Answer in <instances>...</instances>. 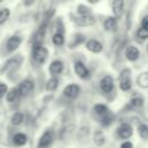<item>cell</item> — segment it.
I'll return each mask as SVG.
<instances>
[{"label": "cell", "instance_id": "26", "mask_svg": "<svg viewBox=\"0 0 148 148\" xmlns=\"http://www.w3.org/2000/svg\"><path fill=\"white\" fill-rule=\"evenodd\" d=\"M138 133L141 139H148V125L141 123L138 126Z\"/></svg>", "mask_w": 148, "mask_h": 148}, {"label": "cell", "instance_id": "35", "mask_svg": "<svg viewBox=\"0 0 148 148\" xmlns=\"http://www.w3.org/2000/svg\"><path fill=\"white\" fill-rule=\"evenodd\" d=\"M120 148H133V145H132V142H130V141H124L121 145H120Z\"/></svg>", "mask_w": 148, "mask_h": 148}, {"label": "cell", "instance_id": "30", "mask_svg": "<svg viewBox=\"0 0 148 148\" xmlns=\"http://www.w3.org/2000/svg\"><path fill=\"white\" fill-rule=\"evenodd\" d=\"M77 13L79 15L83 16V15H91V9L84 5H79L77 6Z\"/></svg>", "mask_w": 148, "mask_h": 148}, {"label": "cell", "instance_id": "1", "mask_svg": "<svg viewBox=\"0 0 148 148\" xmlns=\"http://www.w3.org/2000/svg\"><path fill=\"white\" fill-rule=\"evenodd\" d=\"M32 57H34L36 62L43 64L49 57V51L43 45H34V47H32Z\"/></svg>", "mask_w": 148, "mask_h": 148}, {"label": "cell", "instance_id": "19", "mask_svg": "<svg viewBox=\"0 0 148 148\" xmlns=\"http://www.w3.org/2000/svg\"><path fill=\"white\" fill-rule=\"evenodd\" d=\"M136 83L141 88H148V72L139 74V76L136 77Z\"/></svg>", "mask_w": 148, "mask_h": 148}, {"label": "cell", "instance_id": "6", "mask_svg": "<svg viewBox=\"0 0 148 148\" xmlns=\"http://www.w3.org/2000/svg\"><path fill=\"white\" fill-rule=\"evenodd\" d=\"M64 95L67 97V98H69V99H73V98H76L77 96H79V94H80V87L77 86V84H74V83H72V84H68V86H66L65 88H64Z\"/></svg>", "mask_w": 148, "mask_h": 148}, {"label": "cell", "instance_id": "2", "mask_svg": "<svg viewBox=\"0 0 148 148\" xmlns=\"http://www.w3.org/2000/svg\"><path fill=\"white\" fill-rule=\"evenodd\" d=\"M119 87L123 91H128L132 87V80H131V72L130 69L121 71L119 75Z\"/></svg>", "mask_w": 148, "mask_h": 148}, {"label": "cell", "instance_id": "32", "mask_svg": "<svg viewBox=\"0 0 148 148\" xmlns=\"http://www.w3.org/2000/svg\"><path fill=\"white\" fill-rule=\"evenodd\" d=\"M136 37H139L142 40L148 39V28H141L140 27L136 31Z\"/></svg>", "mask_w": 148, "mask_h": 148}, {"label": "cell", "instance_id": "13", "mask_svg": "<svg viewBox=\"0 0 148 148\" xmlns=\"http://www.w3.org/2000/svg\"><path fill=\"white\" fill-rule=\"evenodd\" d=\"M112 13L114 17H120L124 13V1L123 0H114L112 2Z\"/></svg>", "mask_w": 148, "mask_h": 148}, {"label": "cell", "instance_id": "22", "mask_svg": "<svg viewBox=\"0 0 148 148\" xmlns=\"http://www.w3.org/2000/svg\"><path fill=\"white\" fill-rule=\"evenodd\" d=\"M18 95H20L18 89H17V88H12V89L8 90V92H7V95H6V99H7V102L13 103V102H15V101L17 99Z\"/></svg>", "mask_w": 148, "mask_h": 148}, {"label": "cell", "instance_id": "20", "mask_svg": "<svg viewBox=\"0 0 148 148\" xmlns=\"http://www.w3.org/2000/svg\"><path fill=\"white\" fill-rule=\"evenodd\" d=\"M13 143L15 146H24L27 143V135L24 133H16L13 138Z\"/></svg>", "mask_w": 148, "mask_h": 148}, {"label": "cell", "instance_id": "16", "mask_svg": "<svg viewBox=\"0 0 148 148\" xmlns=\"http://www.w3.org/2000/svg\"><path fill=\"white\" fill-rule=\"evenodd\" d=\"M103 25H104V29H105V30L112 31V30H114L116 27H117V18H116L114 16H109V17L105 18Z\"/></svg>", "mask_w": 148, "mask_h": 148}, {"label": "cell", "instance_id": "12", "mask_svg": "<svg viewBox=\"0 0 148 148\" xmlns=\"http://www.w3.org/2000/svg\"><path fill=\"white\" fill-rule=\"evenodd\" d=\"M86 47L87 50H89L90 52H94V53H98L102 51L103 49V45L101 42L96 40V39H89L87 43H86Z\"/></svg>", "mask_w": 148, "mask_h": 148}, {"label": "cell", "instance_id": "25", "mask_svg": "<svg viewBox=\"0 0 148 148\" xmlns=\"http://www.w3.org/2000/svg\"><path fill=\"white\" fill-rule=\"evenodd\" d=\"M23 120H24V116H23V113L22 112H15L13 116H12V118H10V121H12V124L13 125H21L22 123H23Z\"/></svg>", "mask_w": 148, "mask_h": 148}, {"label": "cell", "instance_id": "10", "mask_svg": "<svg viewBox=\"0 0 148 148\" xmlns=\"http://www.w3.org/2000/svg\"><path fill=\"white\" fill-rule=\"evenodd\" d=\"M74 71H75V74L81 77V79H87L89 77V71L88 68L86 67V65L82 62V61H76L75 65H74Z\"/></svg>", "mask_w": 148, "mask_h": 148}, {"label": "cell", "instance_id": "18", "mask_svg": "<svg viewBox=\"0 0 148 148\" xmlns=\"http://www.w3.org/2000/svg\"><path fill=\"white\" fill-rule=\"evenodd\" d=\"M105 140H106L105 139V135H104V133L101 130H97L94 133V142H95L96 146H98V147L103 146L105 143Z\"/></svg>", "mask_w": 148, "mask_h": 148}, {"label": "cell", "instance_id": "23", "mask_svg": "<svg viewBox=\"0 0 148 148\" xmlns=\"http://www.w3.org/2000/svg\"><path fill=\"white\" fill-rule=\"evenodd\" d=\"M58 86H59V80L57 77H51V79L47 80L45 88H46L47 91H54L58 88Z\"/></svg>", "mask_w": 148, "mask_h": 148}, {"label": "cell", "instance_id": "14", "mask_svg": "<svg viewBox=\"0 0 148 148\" xmlns=\"http://www.w3.org/2000/svg\"><path fill=\"white\" fill-rule=\"evenodd\" d=\"M125 54H126V58H127L130 61H135V60L139 58V56H140V51H139L138 47L130 45V46H127Z\"/></svg>", "mask_w": 148, "mask_h": 148}, {"label": "cell", "instance_id": "34", "mask_svg": "<svg viewBox=\"0 0 148 148\" xmlns=\"http://www.w3.org/2000/svg\"><path fill=\"white\" fill-rule=\"evenodd\" d=\"M141 28H148V15L142 17V20H141Z\"/></svg>", "mask_w": 148, "mask_h": 148}, {"label": "cell", "instance_id": "21", "mask_svg": "<svg viewBox=\"0 0 148 148\" xmlns=\"http://www.w3.org/2000/svg\"><path fill=\"white\" fill-rule=\"evenodd\" d=\"M52 43L56 45V46H62L64 43H65V37H64V34L58 31L56 34H53L52 36Z\"/></svg>", "mask_w": 148, "mask_h": 148}, {"label": "cell", "instance_id": "33", "mask_svg": "<svg viewBox=\"0 0 148 148\" xmlns=\"http://www.w3.org/2000/svg\"><path fill=\"white\" fill-rule=\"evenodd\" d=\"M7 92H8L7 86L5 83H0V98H2L5 95H7Z\"/></svg>", "mask_w": 148, "mask_h": 148}, {"label": "cell", "instance_id": "15", "mask_svg": "<svg viewBox=\"0 0 148 148\" xmlns=\"http://www.w3.org/2000/svg\"><path fill=\"white\" fill-rule=\"evenodd\" d=\"M62 69H64V64H62L61 60H53V61L51 62L50 67H49L50 73L53 74V75L60 74V73L62 72Z\"/></svg>", "mask_w": 148, "mask_h": 148}, {"label": "cell", "instance_id": "11", "mask_svg": "<svg viewBox=\"0 0 148 148\" xmlns=\"http://www.w3.org/2000/svg\"><path fill=\"white\" fill-rule=\"evenodd\" d=\"M45 29H46V22H44L39 29L35 32L34 35V38H32V43L34 45H42V42L44 39V36H45Z\"/></svg>", "mask_w": 148, "mask_h": 148}, {"label": "cell", "instance_id": "5", "mask_svg": "<svg viewBox=\"0 0 148 148\" xmlns=\"http://www.w3.org/2000/svg\"><path fill=\"white\" fill-rule=\"evenodd\" d=\"M52 141H53V133L51 131H45L39 138L37 148H47L51 146Z\"/></svg>", "mask_w": 148, "mask_h": 148}, {"label": "cell", "instance_id": "27", "mask_svg": "<svg viewBox=\"0 0 148 148\" xmlns=\"http://www.w3.org/2000/svg\"><path fill=\"white\" fill-rule=\"evenodd\" d=\"M132 109H138V108H141L143 105V99L141 97H134L130 101V104H128Z\"/></svg>", "mask_w": 148, "mask_h": 148}, {"label": "cell", "instance_id": "17", "mask_svg": "<svg viewBox=\"0 0 148 148\" xmlns=\"http://www.w3.org/2000/svg\"><path fill=\"white\" fill-rule=\"evenodd\" d=\"M113 121H114V114H113L111 111H109V112L105 113L104 116L99 117V123H101L103 126H109V125H111Z\"/></svg>", "mask_w": 148, "mask_h": 148}, {"label": "cell", "instance_id": "31", "mask_svg": "<svg viewBox=\"0 0 148 148\" xmlns=\"http://www.w3.org/2000/svg\"><path fill=\"white\" fill-rule=\"evenodd\" d=\"M83 42H84V36L81 35V34H76L73 37V43L71 44V47H75L76 45H79V44H81Z\"/></svg>", "mask_w": 148, "mask_h": 148}, {"label": "cell", "instance_id": "9", "mask_svg": "<svg viewBox=\"0 0 148 148\" xmlns=\"http://www.w3.org/2000/svg\"><path fill=\"white\" fill-rule=\"evenodd\" d=\"M21 43H22V38H21L20 36L14 35V36L9 37L8 40H7V43H6L7 51H8V52H14V51L20 46Z\"/></svg>", "mask_w": 148, "mask_h": 148}, {"label": "cell", "instance_id": "8", "mask_svg": "<svg viewBox=\"0 0 148 148\" xmlns=\"http://www.w3.org/2000/svg\"><path fill=\"white\" fill-rule=\"evenodd\" d=\"M74 22L79 25H82V27H88V25H92L95 23V17L92 15H79L76 17L73 18Z\"/></svg>", "mask_w": 148, "mask_h": 148}, {"label": "cell", "instance_id": "4", "mask_svg": "<svg viewBox=\"0 0 148 148\" xmlns=\"http://www.w3.org/2000/svg\"><path fill=\"white\" fill-rule=\"evenodd\" d=\"M117 134H118V136H119L120 139H124V140L126 141V139H128V138L132 136V134H133V128H132V126H131L130 124L123 123V124L118 127Z\"/></svg>", "mask_w": 148, "mask_h": 148}, {"label": "cell", "instance_id": "24", "mask_svg": "<svg viewBox=\"0 0 148 148\" xmlns=\"http://www.w3.org/2000/svg\"><path fill=\"white\" fill-rule=\"evenodd\" d=\"M110 110L106 108V105H104V104H96L95 106H94V113L95 114H97L98 117H102V116H104L105 113H108Z\"/></svg>", "mask_w": 148, "mask_h": 148}, {"label": "cell", "instance_id": "28", "mask_svg": "<svg viewBox=\"0 0 148 148\" xmlns=\"http://www.w3.org/2000/svg\"><path fill=\"white\" fill-rule=\"evenodd\" d=\"M10 15V10L8 8H1L0 9V24H3Z\"/></svg>", "mask_w": 148, "mask_h": 148}, {"label": "cell", "instance_id": "3", "mask_svg": "<svg viewBox=\"0 0 148 148\" xmlns=\"http://www.w3.org/2000/svg\"><path fill=\"white\" fill-rule=\"evenodd\" d=\"M113 87H114V82H113V79L112 76L110 75H105L102 77L101 82H99V88L105 94H109L113 90Z\"/></svg>", "mask_w": 148, "mask_h": 148}, {"label": "cell", "instance_id": "29", "mask_svg": "<svg viewBox=\"0 0 148 148\" xmlns=\"http://www.w3.org/2000/svg\"><path fill=\"white\" fill-rule=\"evenodd\" d=\"M17 65H18V59H16V58H14V59H10V60H8V61L5 64L3 68L1 69V72L8 71V69H10V68H13V67H15V66H17Z\"/></svg>", "mask_w": 148, "mask_h": 148}, {"label": "cell", "instance_id": "7", "mask_svg": "<svg viewBox=\"0 0 148 148\" xmlns=\"http://www.w3.org/2000/svg\"><path fill=\"white\" fill-rule=\"evenodd\" d=\"M18 92L21 96H27L34 90V82L30 80H23L18 86Z\"/></svg>", "mask_w": 148, "mask_h": 148}]
</instances>
